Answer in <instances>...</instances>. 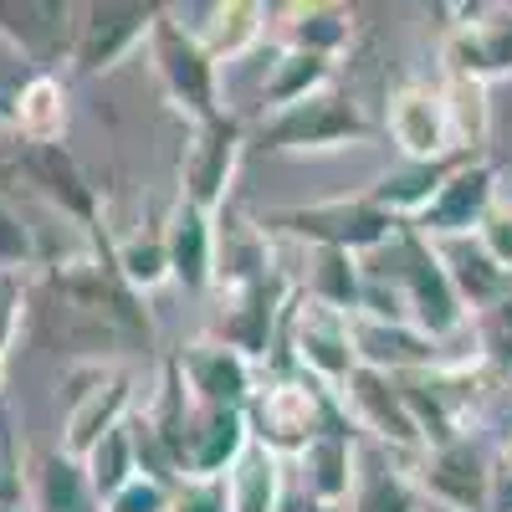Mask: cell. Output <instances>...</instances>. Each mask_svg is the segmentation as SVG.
<instances>
[{
	"label": "cell",
	"mask_w": 512,
	"mask_h": 512,
	"mask_svg": "<svg viewBox=\"0 0 512 512\" xmlns=\"http://www.w3.org/2000/svg\"><path fill=\"white\" fill-rule=\"evenodd\" d=\"M364 262H374L384 277L395 282L400 292V308H405V323L420 328L425 338H436V344H451V338L472 333V318H466L461 297L451 287V272H446V256L436 241H425L415 226H400V236L364 256Z\"/></svg>",
	"instance_id": "6da1fadb"
},
{
	"label": "cell",
	"mask_w": 512,
	"mask_h": 512,
	"mask_svg": "<svg viewBox=\"0 0 512 512\" xmlns=\"http://www.w3.org/2000/svg\"><path fill=\"white\" fill-rule=\"evenodd\" d=\"M262 236L297 241L303 251H349V256H374L384 251L405 221L379 210L369 195H338V200H313V205H282L256 216Z\"/></svg>",
	"instance_id": "7a4b0ae2"
},
{
	"label": "cell",
	"mask_w": 512,
	"mask_h": 512,
	"mask_svg": "<svg viewBox=\"0 0 512 512\" xmlns=\"http://www.w3.org/2000/svg\"><path fill=\"white\" fill-rule=\"evenodd\" d=\"M333 420H344L338 400L313 384L308 374L297 369H282V374H267L256 379V395L246 400V431H251V446H262L282 461H297L318 431H328Z\"/></svg>",
	"instance_id": "3957f363"
},
{
	"label": "cell",
	"mask_w": 512,
	"mask_h": 512,
	"mask_svg": "<svg viewBox=\"0 0 512 512\" xmlns=\"http://www.w3.org/2000/svg\"><path fill=\"white\" fill-rule=\"evenodd\" d=\"M292 292H297V282L277 262L262 267V272L216 282V287H210V297H216V323H210V338H221V344H231L251 364H262L267 349H272V338L282 333Z\"/></svg>",
	"instance_id": "277c9868"
},
{
	"label": "cell",
	"mask_w": 512,
	"mask_h": 512,
	"mask_svg": "<svg viewBox=\"0 0 512 512\" xmlns=\"http://www.w3.org/2000/svg\"><path fill=\"white\" fill-rule=\"evenodd\" d=\"M282 349H287V369L308 374L328 395L344 390L349 374L359 369L354 318L318 303V297H308V292H292L287 318H282Z\"/></svg>",
	"instance_id": "5b68a950"
},
{
	"label": "cell",
	"mask_w": 512,
	"mask_h": 512,
	"mask_svg": "<svg viewBox=\"0 0 512 512\" xmlns=\"http://www.w3.org/2000/svg\"><path fill=\"white\" fill-rule=\"evenodd\" d=\"M256 139L272 154H338V149H364L374 139V123L344 88H328L308 103L262 113Z\"/></svg>",
	"instance_id": "8992f818"
},
{
	"label": "cell",
	"mask_w": 512,
	"mask_h": 512,
	"mask_svg": "<svg viewBox=\"0 0 512 512\" xmlns=\"http://www.w3.org/2000/svg\"><path fill=\"white\" fill-rule=\"evenodd\" d=\"M144 52H149V67L159 77L169 108L185 113L190 128L205 123V118H216V113H226L221 108V67L210 62V52L164 6H159V21L149 31V47Z\"/></svg>",
	"instance_id": "52a82bcc"
},
{
	"label": "cell",
	"mask_w": 512,
	"mask_h": 512,
	"mask_svg": "<svg viewBox=\"0 0 512 512\" xmlns=\"http://www.w3.org/2000/svg\"><path fill=\"white\" fill-rule=\"evenodd\" d=\"M241 149H246V123L236 113H216L190 128V139L180 149V195L185 205L221 216V205L231 200L236 169H241Z\"/></svg>",
	"instance_id": "ba28073f"
},
{
	"label": "cell",
	"mask_w": 512,
	"mask_h": 512,
	"mask_svg": "<svg viewBox=\"0 0 512 512\" xmlns=\"http://www.w3.org/2000/svg\"><path fill=\"white\" fill-rule=\"evenodd\" d=\"M333 400H338V410H344V420L354 425L359 436H369L379 451H405V456H420L425 451L415 410L405 400V384L395 374L359 364Z\"/></svg>",
	"instance_id": "9c48e42d"
},
{
	"label": "cell",
	"mask_w": 512,
	"mask_h": 512,
	"mask_svg": "<svg viewBox=\"0 0 512 512\" xmlns=\"http://www.w3.org/2000/svg\"><path fill=\"white\" fill-rule=\"evenodd\" d=\"M154 21L159 6H149V0H88V6H77L67 62L77 72H113L118 62L149 47Z\"/></svg>",
	"instance_id": "30bf717a"
},
{
	"label": "cell",
	"mask_w": 512,
	"mask_h": 512,
	"mask_svg": "<svg viewBox=\"0 0 512 512\" xmlns=\"http://www.w3.org/2000/svg\"><path fill=\"white\" fill-rule=\"evenodd\" d=\"M420 497H431L441 512H487L492 497V451L477 436H456L425 446L410 466Z\"/></svg>",
	"instance_id": "8fae6325"
},
{
	"label": "cell",
	"mask_w": 512,
	"mask_h": 512,
	"mask_svg": "<svg viewBox=\"0 0 512 512\" xmlns=\"http://www.w3.org/2000/svg\"><path fill=\"white\" fill-rule=\"evenodd\" d=\"M492 205H497V164L482 159V154H466V159H456V169L446 175V185L436 190V200L420 210L415 231L425 241H436V246L472 241Z\"/></svg>",
	"instance_id": "7c38bea8"
},
{
	"label": "cell",
	"mask_w": 512,
	"mask_h": 512,
	"mask_svg": "<svg viewBox=\"0 0 512 512\" xmlns=\"http://www.w3.org/2000/svg\"><path fill=\"white\" fill-rule=\"evenodd\" d=\"M456 16L441 41V72L472 82L512 77V6H456Z\"/></svg>",
	"instance_id": "4fadbf2b"
},
{
	"label": "cell",
	"mask_w": 512,
	"mask_h": 512,
	"mask_svg": "<svg viewBox=\"0 0 512 512\" xmlns=\"http://www.w3.org/2000/svg\"><path fill=\"white\" fill-rule=\"evenodd\" d=\"M169 364H175L185 395L200 410H246V400L256 395V379H262L246 354H236L231 344H221V338H210V333L185 344V349H175Z\"/></svg>",
	"instance_id": "5bb4252c"
},
{
	"label": "cell",
	"mask_w": 512,
	"mask_h": 512,
	"mask_svg": "<svg viewBox=\"0 0 512 512\" xmlns=\"http://www.w3.org/2000/svg\"><path fill=\"white\" fill-rule=\"evenodd\" d=\"M134 410H139L134 379H128L123 369L88 364V369H82V390H72V410L62 420V451L82 461L108 431L128 425V415H134Z\"/></svg>",
	"instance_id": "9a60e30c"
},
{
	"label": "cell",
	"mask_w": 512,
	"mask_h": 512,
	"mask_svg": "<svg viewBox=\"0 0 512 512\" xmlns=\"http://www.w3.org/2000/svg\"><path fill=\"white\" fill-rule=\"evenodd\" d=\"M72 26L77 6L67 0H0V41L31 72H52L72 57Z\"/></svg>",
	"instance_id": "2e32d148"
},
{
	"label": "cell",
	"mask_w": 512,
	"mask_h": 512,
	"mask_svg": "<svg viewBox=\"0 0 512 512\" xmlns=\"http://www.w3.org/2000/svg\"><path fill=\"white\" fill-rule=\"evenodd\" d=\"M384 128H390L400 159H415V164L461 159L451 144L441 88H431V82H405V88H395L390 103H384Z\"/></svg>",
	"instance_id": "e0dca14e"
},
{
	"label": "cell",
	"mask_w": 512,
	"mask_h": 512,
	"mask_svg": "<svg viewBox=\"0 0 512 512\" xmlns=\"http://www.w3.org/2000/svg\"><path fill=\"white\" fill-rule=\"evenodd\" d=\"M200 47L210 52V62H241L256 52V41L267 36V6L256 0H210V6H164Z\"/></svg>",
	"instance_id": "ac0fdd59"
},
{
	"label": "cell",
	"mask_w": 512,
	"mask_h": 512,
	"mask_svg": "<svg viewBox=\"0 0 512 512\" xmlns=\"http://www.w3.org/2000/svg\"><path fill=\"white\" fill-rule=\"evenodd\" d=\"M16 164H21V180L52 210H62V216L82 231H98V190L88 185V175H82V164L72 159L67 144H47V149L21 144Z\"/></svg>",
	"instance_id": "d6986e66"
},
{
	"label": "cell",
	"mask_w": 512,
	"mask_h": 512,
	"mask_svg": "<svg viewBox=\"0 0 512 512\" xmlns=\"http://www.w3.org/2000/svg\"><path fill=\"white\" fill-rule=\"evenodd\" d=\"M164 246H169V282L195 292V297H210V287H216V262H221L216 216L175 200L164 216Z\"/></svg>",
	"instance_id": "ffe728a7"
},
{
	"label": "cell",
	"mask_w": 512,
	"mask_h": 512,
	"mask_svg": "<svg viewBox=\"0 0 512 512\" xmlns=\"http://www.w3.org/2000/svg\"><path fill=\"white\" fill-rule=\"evenodd\" d=\"M251 446L246 410H190L180 446V482H226L241 451Z\"/></svg>",
	"instance_id": "44dd1931"
},
{
	"label": "cell",
	"mask_w": 512,
	"mask_h": 512,
	"mask_svg": "<svg viewBox=\"0 0 512 512\" xmlns=\"http://www.w3.org/2000/svg\"><path fill=\"white\" fill-rule=\"evenodd\" d=\"M354 482H359V431L349 420H333L328 431H318L297 451V492L323 507H344Z\"/></svg>",
	"instance_id": "7402d4cb"
},
{
	"label": "cell",
	"mask_w": 512,
	"mask_h": 512,
	"mask_svg": "<svg viewBox=\"0 0 512 512\" xmlns=\"http://www.w3.org/2000/svg\"><path fill=\"white\" fill-rule=\"evenodd\" d=\"M354 344H359V364L384 369V374H425V369H446L451 359L441 354L446 344L425 338L410 323H379V318H354Z\"/></svg>",
	"instance_id": "603a6c76"
},
{
	"label": "cell",
	"mask_w": 512,
	"mask_h": 512,
	"mask_svg": "<svg viewBox=\"0 0 512 512\" xmlns=\"http://www.w3.org/2000/svg\"><path fill=\"white\" fill-rule=\"evenodd\" d=\"M67 123H72L67 82L57 72H31L11 103V134L31 149H47V144H67Z\"/></svg>",
	"instance_id": "cb8c5ba5"
},
{
	"label": "cell",
	"mask_w": 512,
	"mask_h": 512,
	"mask_svg": "<svg viewBox=\"0 0 512 512\" xmlns=\"http://www.w3.org/2000/svg\"><path fill=\"white\" fill-rule=\"evenodd\" d=\"M26 512H103V497L93 492L88 466L57 446V451L31 461V472H26Z\"/></svg>",
	"instance_id": "d4e9b609"
},
{
	"label": "cell",
	"mask_w": 512,
	"mask_h": 512,
	"mask_svg": "<svg viewBox=\"0 0 512 512\" xmlns=\"http://www.w3.org/2000/svg\"><path fill=\"white\" fill-rule=\"evenodd\" d=\"M354 36H359V16L349 6H333V0L282 11V47L287 52H308V57L338 62L354 47Z\"/></svg>",
	"instance_id": "484cf974"
},
{
	"label": "cell",
	"mask_w": 512,
	"mask_h": 512,
	"mask_svg": "<svg viewBox=\"0 0 512 512\" xmlns=\"http://www.w3.org/2000/svg\"><path fill=\"white\" fill-rule=\"evenodd\" d=\"M420 487L410 477V466L395 461V451L359 446V482L349 492V512H420Z\"/></svg>",
	"instance_id": "4316f807"
},
{
	"label": "cell",
	"mask_w": 512,
	"mask_h": 512,
	"mask_svg": "<svg viewBox=\"0 0 512 512\" xmlns=\"http://www.w3.org/2000/svg\"><path fill=\"white\" fill-rule=\"evenodd\" d=\"M466 159V154H461ZM456 169V159H436V164H415V159H400L395 169H384V175L364 190L379 210H390L395 221L415 226L420 221V210L436 200V190L446 185V175Z\"/></svg>",
	"instance_id": "83f0119b"
},
{
	"label": "cell",
	"mask_w": 512,
	"mask_h": 512,
	"mask_svg": "<svg viewBox=\"0 0 512 512\" xmlns=\"http://www.w3.org/2000/svg\"><path fill=\"white\" fill-rule=\"evenodd\" d=\"M441 256H446V272H451V287H456V297H461L466 318H487L497 303H507L512 277L492 262L477 241H446Z\"/></svg>",
	"instance_id": "f1b7e54d"
},
{
	"label": "cell",
	"mask_w": 512,
	"mask_h": 512,
	"mask_svg": "<svg viewBox=\"0 0 512 512\" xmlns=\"http://www.w3.org/2000/svg\"><path fill=\"white\" fill-rule=\"evenodd\" d=\"M328 88H338V67L333 62L282 47L272 57L267 77H262V103H267V113H277V108H292V103H308V98H318Z\"/></svg>",
	"instance_id": "f546056e"
},
{
	"label": "cell",
	"mask_w": 512,
	"mask_h": 512,
	"mask_svg": "<svg viewBox=\"0 0 512 512\" xmlns=\"http://www.w3.org/2000/svg\"><path fill=\"white\" fill-rule=\"evenodd\" d=\"M303 282L297 292L318 297V303L338 308V313H359V297H364V256H349V251H303Z\"/></svg>",
	"instance_id": "4dcf8cb0"
},
{
	"label": "cell",
	"mask_w": 512,
	"mask_h": 512,
	"mask_svg": "<svg viewBox=\"0 0 512 512\" xmlns=\"http://www.w3.org/2000/svg\"><path fill=\"white\" fill-rule=\"evenodd\" d=\"M226 492H231V512H282V502H287L282 456H272L262 446H246L226 477Z\"/></svg>",
	"instance_id": "1f68e13d"
},
{
	"label": "cell",
	"mask_w": 512,
	"mask_h": 512,
	"mask_svg": "<svg viewBox=\"0 0 512 512\" xmlns=\"http://www.w3.org/2000/svg\"><path fill=\"white\" fill-rule=\"evenodd\" d=\"M441 103L451 123V144L456 154H482L492 134V103H487V82L472 77H446L441 72Z\"/></svg>",
	"instance_id": "d6a6232c"
},
{
	"label": "cell",
	"mask_w": 512,
	"mask_h": 512,
	"mask_svg": "<svg viewBox=\"0 0 512 512\" xmlns=\"http://www.w3.org/2000/svg\"><path fill=\"white\" fill-rule=\"evenodd\" d=\"M113 272L134 287L139 297L169 282V246H164V226H144L134 236H123L113 251Z\"/></svg>",
	"instance_id": "836d02e7"
},
{
	"label": "cell",
	"mask_w": 512,
	"mask_h": 512,
	"mask_svg": "<svg viewBox=\"0 0 512 512\" xmlns=\"http://www.w3.org/2000/svg\"><path fill=\"white\" fill-rule=\"evenodd\" d=\"M134 420V415H128ZM82 466H88V477H93V492L108 502L113 492H123L128 482L139 477V451H134V431L128 425H118V431H108L88 456H82Z\"/></svg>",
	"instance_id": "e575fe53"
},
{
	"label": "cell",
	"mask_w": 512,
	"mask_h": 512,
	"mask_svg": "<svg viewBox=\"0 0 512 512\" xmlns=\"http://www.w3.org/2000/svg\"><path fill=\"white\" fill-rule=\"evenodd\" d=\"M36 262V236H31V226L21 221V210L0 195V272H26Z\"/></svg>",
	"instance_id": "d590c367"
},
{
	"label": "cell",
	"mask_w": 512,
	"mask_h": 512,
	"mask_svg": "<svg viewBox=\"0 0 512 512\" xmlns=\"http://www.w3.org/2000/svg\"><path fill=\"white\" fill-rule=\"evenodd\" d=\"M21 323H26V287L16 272H0V384H6V364L21 344Z\"/></svg>",
	"instance_id": "8d00e7d4"
},
{
	"label": "cell",
	"mask_w": 512,
	"mask_h": 512,
	"mask_svg": "<svg viewBox=\"0 0 512 512\" xmlns=\"http://www.w3.org/2000/svg\"><path fill=\"white\" fill-rule=\"evenodd\" d=\"M103 512H175V487L139 472L123 492H113V497L103 502Z\"/></svg>",
	"instance_id": "74e56055"
},
{
	"label": "cell",
	"mask_w": 512,
	"mask_h": 512,
	"mask_svg": "<svg viewBox=\"0 0 512 512\" xmlns=\"http://www.w3.org/2000/svg\"><path fill=\"white\" fill-rule=\"evenodd\" d=\"M487 256H492V262L512 277V205L507 200H497L492 210H487V221L477 226V236H472Z\"/></svg>",
	"instance_id": "f35d334b"
},
{
	"label": "cell",
	"mask_w": 512,
	"mask_h": 512,
	"mask_svg": "<svg viewBox=\"0 0 512 512\" xmlns=\"http://www.w3.org/2000/svg\"><path fill=\"white\" fill-rule=\"evenodd\" d=\"M175 512H231V492L226 482H180Z\"/></svg>",
	"instance_id": "ab89813d"
},
{
	"label": "cell",
	"mask_w": 512,
	"mask_h": 512,
	"mask_svg": "<svg viewBox=\"0 0 512 512\" xmlns=\"http://www.w3.org/2000/svg\"><path fill=\"white\" fill-rule=\"evenodd\" d=\"M31 77V67L6 47V41H0V123H6L11 128V103H16V88H21V82Z\"/></svg>",
	"instance_id": "60d3db41"
},
{
	"label": "cell",
	"mask_w": 512,
	"mask_h": 512,
	"mask_svg": "<svg viewBox=\"0 0 512 512\" xmlns=\"http://www.w3.org/2000/svg\"><path fill=\"white\" fill-rule=\"evenodd\" d=\"M487 512H512V446L492 456V497Z\"/></svg>",
	"instance_id": "b9f144b4"
},
{
	"label": "cell",
	"mask_w": 512,
	"mask_h": 512,
	"mask_svg": "<svg viewBox=\"0 0 512 512\" xmlns=\"http://www.w3.org/2000/svg\"><path fill=\"white\" fill-rule=\"evenodd\" d=\"M282 512H338V507H323V502H313V497H303V492H287V502H282Z\"/></svg>",
	"instance_id": "7bdbcfd3"
},
{
	"label": "cell",
	"mask_w": 512,
	"mask_h": 512,
	"mask_svg": "<svg viewBox=\"0 0 512 512\" xmlns=\"http://www.w3.org/2000/svg\"><path fill=\"white\" fill-rule=\"evenodd\" d=\"M0 512H26V502H0Z\"/></svg>",
	"instance_id": "ee69618b"
}]
</instances>
